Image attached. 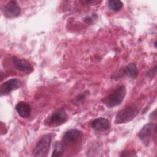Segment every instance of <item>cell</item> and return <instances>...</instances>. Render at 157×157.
Listing matches in <instances>:
<instances>
[{
    "label": "cell",
    "instance_id": "2",
    "mask_svg": "<svg viewBox=\"0 0 157 157\" xmlns=\"http://www.w3.org/2000/svg\"><path fill=\"white\" fill-rule=\"evenodd\" d=\"M52 139V134H46L42 136L36 144L33 150V156L44 157L47 156Z\"/></svg>",
    "mask_w": 157,
    "mask_h": 157
},
{
    "label": "cell",
    "instance_id": "14",
    "mask_svg": "<svg viewBox=\"0 0 157 157\" xmlns=\"http://www.w3.org/2000/svg\"><path fill=\"white\" fill-rule=\"evenodd\" d=\"M63 153V145L59 142H56L52 156H61Z\"/></svg>",
    "mask_w": 157,
    "mask_h": 157
},
{
    "label": "cell",
    "instance_id": "8",
    "mask_svg": "<svg viewBox=\"0 0 157 157\" xmlns=\"http://www.w3.org/2000/svg\"><path fill=\"white\" fill-rule=\"evenodd\" d=\"M12 60L13 65L18 70L26 74H30L33 71V67L28 61L20 59L16 56H13Z\"/></svg>",
    "mask_w": 157,
    "mask_h": 157
},
{
    "label": "cell",
    "instance_id": "12",
    "mask_svg": "<svg viewBox=\"0 0 157 157\" xmlns=\"http://www.w3.org/2000/svg\"><path fill=\"white\" fill-rule=\"evenodd\" d=\"M137 72H138L136 64L134 63H131L128 64L124 69H123V70L120 71L118 75L121 74L120 77L126 75L130 77L135 78L137 75Z\"/></svg>",
    "mask_w": 157,
    "mask_h": 157
},
{
    "label": "cell",
    "instance_id": "6",
    "mask_svg": "<svg viewBox=\"0 0 157 157\" xmlns=\"http://www.w3.org/2000/svg\"><path fill=\"white\" fill-rule=\"evenodd\" d=\"M21 85V82L18 78H11L4 82L1 86V95H7L12 91L18 89Z\"/></svg>",
    "mask_w": 157,
    "mask_h": 157
},
{
    "label": "cell",
    "instance_id": "10",
    "mask_svg": "<svg viewBox=\"0 0 157 157\" xmlns=\"http://www.w3.org/2000/svg\"><path fill=\"white\" fill-rule=\"evenodd\" d=\"M82 136L81 131L76 129H72L66 131L63 136L64 141L68 144H74L78 141Z\"/></svg>",
    "mask_w": 157,
    "mask_h": 157
},
{
    "label": "cell",
    "instance_id": "5",
    "mask_svg": "<svg viewBox=\"0 0 157 157\" xmlns=\"http://www.w3.org/2000/svg\"><path fill=\"white\" fill-rule=\"evenodd\" d=\"M155 129V125L152 123H149L145 124L139 132L138 136L145 145H148L150 143Z\"/></svg>",
    "mask_w": 157,
    "mask_h": 157
},
{
    "label": "cell",
    "instance_id": "9",
    "mask_svg": "<svg viewBox=\"0 0 157 157\" xmlns=\"http://www.w3.org/2000/svg\"><path fill=\"white\" fill-rule=\"evenodd\" d=\"M91 128L98 131H104L110 129L111 126L110 121L105 118L99 117L95 118L91 123Z\"/></svg>",
    "mask_w": 157,
    "mask_h": 157
},
{
    "label": "cell",
    "instance_id": "11",
    "mask_svg": "<svg viewBox=\"0 0 157 157\" xmlns=\"http://www.w3.org/2000/svg\"><path fill=\"white\" fill-rule=\"evenodd\" d=\"M15 110L20 117L22 118L28 117L31 111V108L29 104L25 102H20L15 105Z\"/></svg>",
    "mask_w": 157,
    "mask_h": 157
},
{
    "label": "cell",
    "instance_id": "17",
    "mask_svg": "<svg viewBox=\"0 0 157 157\" xmlns=\"http://www.w3.org/2000/svg\"><path fill=\"white\" fill-rule=\"evenodd\" d=\"M156 72V66L155 65L153 68H151L147 72L146 75H147V76H148L149 77H152L155 75Z\"/></svg>",
    "mask_w": 157,
    "mask_h": 157
},
{
    "label": "cell",
    "instance_id": "13",
    "mask_svg": "<svg viewBox=\"0 0 157 157\" xmlns=\"http://www.w3.org/2000/svg\"><path fill=\"white\" fill-rule=\"evenodd\" d=\"M123 2L119 0H110L108 1L109 7L114 12L119 11L123 7Z\"/></svg>",
    "mask_w": 157,
    "mask_h": 157
},
{
    "label": "cell",
    "instance_id": "1",
    "mask_svg": "<svg viewBox=\"0 0 157 157\" xmlns=\"http://www.w3.org/2000/svg\"><path fill=\"white\" fill-rule=\"evenodd\" d=\"M126 93L124 85H120L112 93L101 100L102 104L107 107L111 108L120 105L123 101Z\"/></svg>",
    "mask_w": 157,
    "mask_h": 157
},
{
    "label": "cell",
    "instance_id": "4",
    "mask_svg": "<svg viewBox=\"0 0 157 157\" xmlns=\"http://www.w3.org/2000/svg\"><path fill=\"white\" fill-rule=\"evenodd\" d=\"M68 119L65 110L60 109L53 112L44 121V124L49 126H58L65 123Z\"/></svg>",
    "mask_w": 157,
    "mask_h": 157
},
{
    "label": "cell",
    "instance_id": "7",
    "mask_svg": "<svg viewBox=\"0 0 157 157\" xmlns=\"http://www.w3.org/2000/svg\"><path fill=\"white\" fill-rule=\"evenodd\" d=\"M20 13V7L16 1H9L3 9L4 16L9 18H13L19 15Z\"/></svg>",
    "mask_w": 157,
    "mask_h": 157
},
{
    "label": "cell",
    "instance_id": "15",
    "mask_svg": "<svg viewBox=\"0 0 157 157\" xmlns=\"http://www.w3.org/2000/svg\"><path fill=\"white\" fill-rule=\"evenodd\" d=\"M86 94L85 92L83 93L82 94H81L80 95H79L78 97L75 98L74 100V104H76V105H78L79 104H81L83 101H84V100L86 98Z\"/></svg>",
    "mask_w": 157,
    "mask_h": 157
},
{
    "label": "cell",
    "instance_id": "16",
    "mask_svg": "<svg viewBox=\"0 0 157 157\" xmlns=\"http://www.w3.org/2000/svg\"><path fill=\"white\" fill-rule=\"evenodd\" d=\"M120 156H136V152H132V151H124L120 155Z\"/></svg>",
    "mask_w": 157,
    "mask_h": 157
},
{
    "label": "cell",
    "instance_id": "3",
    "mask_svg": "<svg viewBox=\"0 0 157 157\" xmlns=\"http://www.w3.org/2000/svg\"><path fill=\"white\" fill-rule=\"evenodd\" d=\"M138 113L137 109L133 105H129L117 112L115 117V123H126L133 120Z\"/></svg>",
    "mask_w": 157,
    "mask_h": 157
}]
</instances>
